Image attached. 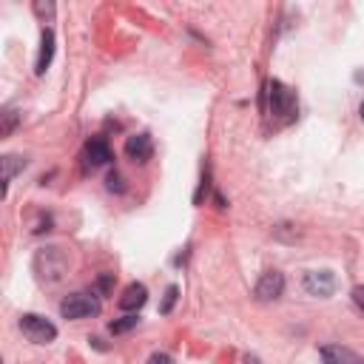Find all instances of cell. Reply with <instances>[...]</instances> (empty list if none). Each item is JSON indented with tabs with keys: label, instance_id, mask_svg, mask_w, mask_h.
Returning a JSON list of instances; mask_svg holds the SVG:
<instances>
[{
	"label": "cell",
	"instance_id": "cell-20",
	"mask_svg": "<svg viewBox=\"0 0 364 364\" xmlns=\"http://www.w3.org/2000/svg\"><path fill=\"white\" fill-rule=\"evenodd\" d=\"M245 364H262V361H259V358H253V355H247V358H245Z\"/></svg>",
	"mask_w": 364,
	"mask_h": 364
},
{
	"label": "cell",
	"instance_id": "cell-18",
	"mask_svg": "<svg viewBox=\"0 0 364 364\" xmlns=\"http://www.w3.org/2000/svg\"><path fill=\"white\" fill-rule=\"evenodd\" d=\"M34 11H37L40 17H43V14H54V6H51V3H46V6H43V3H34Z\"/></svg>",
	"mask_w": 364,
	"mask_h": 364
},
{
	"label": "cell",
	"instance_id": "cell-8",
	"mask_svg": "<svg viewBox=\"0 0 364 364\" xmlns=\"http://www.w3.org/2000/svg\"><path fill=\"white\" fill-rule=\"evenodd\" d=\"M321 361L324 364H364V358L347 347H338V344H327L321 347Z\"/></svg>",
	"mask_w": 364,
	"mask_h": 364
},
{
	"label": "cell",
	"instance_id": "cell-14",
	"mask_svg": "<svg viewBox=\"0 0 364 364\" xmlns=\"http://www.w3.org/2000/svg\"><path fill=\"white\" fill-rule=\"evenodd\" d=\"M176 296H179V287H176V284H171V287L165 290V299H162V304H159V313H171V310H173V304H176Z\"/></svg>",
	"mask_w": 364,
	"mask_h": 364
},
{
	"label": "cell",
	"instance_id": "cell-4",
	"mask_svg": "<svg viewBox=\"0 0 364 364\" xmlns=\"http://www.w3.org/2000/svg\"><path fill=\"white\" fill-rule=\"evenodd\" d=\"M111 162V148H108V142L102 139V136H91L88 142H85V148H82V168L85 171H97V168H102V165H108Z\"/></svg>",
	"mask_w": 364,
	"mask_h": 364
},
{
	"label": "cell",
	"instance_id": "cell-13",
	"mask_svg": "<svg viewBox=\"0 0 364 364\" xmlns=\"http://www.w3.org/2000/svg\"><path fill=\"white\" fill-rule=\"evenodd\" d=\"M17 119H20V114H17L14 108H6V111H3V128H0V136H9V134L14 131V125H17Z\"/></svg>",
	"mask_w": 364,
	"mask_h": 364
},
{
	"label": "cell",
	"instance_id": "cell-17",
	"mask_svg": "<svg viewBox=\"0 0 364 364\" xmlns=\"http://www.w3.org/2000/svg\"><path fill=\"white\" fill-rule=\"evenodd\" d=\"M353 301H355V307H358V310H364V284L353 287Z\"/></svg>",
	"mask_w": 364,
	"mask_h": 364
},
{
	"label": "cell",
	"instance_id": "cell-19",
	"mask_svg": "<svg viewBox=\"0 0 364 364\" xmlns=\"http://www.w3.org/2000/svg\"><path fill=\"white\" fill-rule=\"evenodd\" d=\"M148 364H171V358H168V355H165V353H154V355H151V361H148Z\"/></svg>",
	"mask_w": 364,
	"mask_h": 364
},
{
	"label": "cell",
	"instance_id": "cell-16",
	"mask_svg": "<svg viewBox=\"0 0 364 364\" xmlns=\"http://www.w3.org/2000/svg\"><path fill=\"white\" fill-rule=\"evenodd\" d=\"M111 284H114V273H105V276L97 282V290H100V293H108V290H111Z\"/></svg>",
	"mask_w": 364,
	"mask_h": 364
},
{
	"label": "cell",
	"instance_id": "cell-2",
	"mask_svg": "<svg viewBox=\"0 0 364 364\" xmlns=\"http://www.w3.org/2000/svg\"><path fill=\"white\" fill-rule=\"evenodd\" d=\"M20 330H23V336H26L31 344H51V341L57 338V327H54L48 318L37 316V313L20 316Z\"/></svg>",
	"mask_w": 364,
	"mask_h": 364
},
{
	"label": "cell",
	"instance_id": "cell-21",
	"mask_svg": "<svg viewBox=\"0 0 364 364\" xmlns=\"http://www.w3.org/2000/svg\"><path fill=\"white\" fill-rule=\"evenodd\" d=\"M358 117H361V122H364V102L358 105Z\"/></svg>",
	"mask_w": 364,
	"mask_h": 364
},
{
	"label": "cell",
	"instance_id": "cell-5",
	"mask_svg": "<svg viewBox=\"0 0 364 364\" xmlns=\"http://www.w3.org/2000/svg\"><path fill=\"white\" fill-rule=\"evenodd\" d=\"M284 293V276L279 270H267L262 273V279L256 282V299L259 301H273Z\"/></svg>",
	"mask_w": 364,
	"mask_h": 364
},
{
	"label": "cell",
	"instance_id": "cell-10",
	"mask_svg": "<svg viewBox=\"0 0 364 364\" xmlns=\"http://www.w3.org/2000/svg\"><path fill=\"white\" fill-rule=\"evenodd\" d=\"M51 57H54V31H51V28H43V40H40V57H37L34 71H37V74H43V71L48 68Z\"/></svg>",
	"mask_w": 364,
	"mask_h": 364
},
{
	"label": "cell",
	"instance_id": "cell-15",
	"mask_svg": "<svg viewBox=\"0 0 364 364\" xmlns=\"http://www.w3.org/2000/svg\"><path fill=\"white\" fill-rule=\"evenodd\" d=\"M105 188H108V191H114V193H122V191H125V179H122V173L111 171V173H108V179H105Z\"/></svg>",
	"mask_w": 364,
	"mask_h": 364
},
{
	"label": "cell",
	"instance_id": "cell-12",
	"mask_svg": "<svg viewBox=\"0 0 364 364\" xmlns=\"http://www.w3.org/2000/svg\"><path fill=\"white\" fill-rule=\"evenodd\" d=\"M139 324V316L136 313H131V316H122V318H114L111 324H108V330L114 333V336H119V333H128V330H134Z\"/></svg>",
	"mask_w": 364,
	"mask_h": 364
},
{
	"label": "cell",
	"instance_id": "cell-11",
	"mask_svg": "<svg viewBox=\"0 0 364 364\" xmlns=\"http://www.w3.org/2000/svg\"><path fill=\"white\" fill-rule=\"evenodd\" d=\"M0 162H3V193H6L9 182L14 179V173H17V171H23L26 159H23V156H14V154H6V156H3Z\"/></svg>",
	"mask_w": 364,
	"mask_h": 364
},
{
	"label": "cell",
	"instance_id": "cell-7",
	"mask_svg": "<svg viewBox=\"0 0 364 364\" xmlns=\"http://www.w3.org/2000/svg\"><path fill=\"white\" fill-rule=\"evenodd\" d=\"M151 154H154V142H151L148 134H134V136L125 139V156L131 162H139L142 165V162L151 159Z\"/></svg>",
	"mask_w": 364,
	"mask_h": 364
},
{
	"label": "cell",
	"instance_id": "cell-1",
	"mask_svg": "<svg viewBox=\"0 0 364 364\" xmlns=\"http://www.w3.org/2000/svg\"><path fill=\"white\" fill-rule=\"evenodd\" d=\"M267 105H270V114L279 119V122H293L296 114H299V105H296V94L279 82V80H270L267 82Z\"/></svg>",
	"mask_w": 364,
	"mask_h": 364
},
{
	"label": "cell",
	"instance_id": "cell-3",
	"mask_svg": "<svg viewBox=\"0 0 364 364\" xmlns=\"http://www.w3.org/2000/svg\"><path fill=\"white\" fill-rule=\"evenodd\" d=\"M97 313H100V301L91 293H71L60 301L63 318H85V316H97Z\"/></svg>",
	"mask_w": 364,
	"mask_h": 364
},
{
	"label": "cell",
	"instance_id": "cell-9",
	"mask_svg": "<svg viewBox=\"0 0 364 364\" xmlns=\"http://www.w3.org/2000/svg\"><path fill=\"white\" fill-rule=\"evenodd\" d=\"M145 299H148L145 284L134 282V284H128V287H125V293L119 296V307H122V310H139V307L145 304Z\"/></svg>",
	"mask_w": 364,
	"mask_h": 364
},
{
	"label": "cell",
	"instance_id": "cell-6",
	"mask_svg": "<svg viewBox=\"0 0 364 364\" xmlns=\"http://www.w3.org/2000/svg\"><path fill=\"white\" fill-rule=\"evenodd\" d=\"M304 290L310 293V296H330L333 290H336V276L330 273V270H310V273H304Z\"/></svg>",
	"mask_w": 364,
	"mask_h": 364
}]
</instances>
